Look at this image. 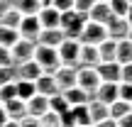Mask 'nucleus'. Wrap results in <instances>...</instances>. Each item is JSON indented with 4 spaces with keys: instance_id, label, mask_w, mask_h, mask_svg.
<instances>
[{
    "instance_id": "dca6fc26",
    "label": "nucleus",
    "mask_w": 132,
    "mask_h": 127,
    "mask_svg": "<svg viewBox=\"0 0 132 127\" xmlns=\"http://www.w3.org/2000/svg\"><path fill=\"white\" fill-rule=\"evenodd\" d=\"M3 108H5V113H7V120H22V117H27V103L24 100H20V98H12V100H7V103H3Z\"/></svg>"
},
{
    "instance_id": "f3484780",
    "label": "nucleus",
    "mask_w": 132,
    "mask_h": 127,
    "mask_svg": "<svg viewBox=\"0 0 132 127\" xmlns=\"http://www.w3.org/2000/svg\"><path fill=\"white\" fill-rule=\"evenodd\" d=\"M34 86H37V93L39 95H47V98H49V95H54V93H61L52 73H42L37 81H34Z\"/></svg>"
},
{
    "instance_id": "ddd939ff",
    "label": "nucleus",
    "mask_w": 132,
    "mask_h": 127,
    "mask_svg": "<svg viewBox=\"0 0 132 127\" xmlns=\"http://www.w3.org/2000/svg\"><path fill=\"white\" fill-rule=\"evenodd\" d=\"M44 113H49V98L47 95H39V93H34L32 98L27 100V115L29 117H42Z\"/></svg>"
},
{
    "instance_id": "2eb2a0df",
    "label": "nucleus",
    "mask_w": 132,
    "mask_h": 127,
    "mask_svg": "<svg viewBox=\"0 0 132 127\" xmlns=\"http://www.w3.org/2000/svg\"><path fill=\"white\" fill-rule=\"evenodd\" d=\"M93 98L95 100H100V103H105V105H110V103H115V100L120 98L118 95V83H100L98 86V90L93 93Z\"/></svg>"
},
{
    "instance_id": "c756f323",
    "label": "nucleus",
    "mask_w": 132,
    "mask_h": 127,
    "mask_svg": "<svg viewBox=\"0 0 132 127\" xmlns=\"http://www.w3.org/2000/svg\"><path fill=\"white\" fill-rule=\"evenodd\" d=\"M49 110H52V113H56V115H61L64 110H69V103H66L64 93H54V95H49Z\"/></svg>"
},
{
    "instance_id": "a19ab883",
    "label": "nucleus",
    "mask_w": 132,
    "mask_h": 127,
    "mask_svg": "<svg viewBox=\"0 0 132 127\" xmlns=\"http://www.w3.org/2000/svg\"><path fill=\"white\" fill-rule=\"evenodd\" d=\"M118 127H132V110L127 115H122V117L118 120Z\"/></svg>"
},
{
    "instance_id": "412c9836",
    "label": "nucleus",
    "mask_w": 132,
    "mask_h": 127,
    "mask_svg": "<svg viewBox=\"0 0 132 127\" xmlns=\"http://www.w3.org/2000/svg\"><path fill=\"white\" fill-rule=\"evenodd\" d=\"M88 115H90V122L95 125V122H100V120L110 117V110H108V105H105V103L90 98V100H88Z\"/></svg>"
},
{
    "instance_id": "7c9ffc66",
    "label": "nucleus",
    "mask_w": 132,
    "mask_h": 127,
    "mask_svg": "<svg viewBox=\"0 0 132 127\" xmlns=\"http://www.w3.org/2000/svg\"><path fill=\"white\" fill-rule=\"evenodd\" d=\"M17 98V86H15V81H10V83H3L0 86V105L7 103V100Z\"/></svg>"
},
{
    "instance_id": "79ce46f5",
    "label": "nucleus",
    "mask_w": 132,
    "mask_h": 127,
    "mask_svg": "<svg viewBox=\"0 0 132 127\" xmlns=\"http://www.w3.org/2000/svg\"><path fill=\"white\" fill-rule=\"evenodd\" d=\"M95 127H118V120L105 117V120H100V122H95Z\"/></svg>"
},
{
    "instance_id": "72a5a7b5",
    "label": "nucleus",
    "mask_w": 132,
    "mask_h": 127,
    "mask_svg": "<svg viewBox=\"0 0 132 127\" xmlns=\"http://www.w3.org/2000/svg\"><path fill=\"white\" fill-rule=\"evenodd\" d=\"M10 81H17L15 64H10V66H0V86H3V83H10Z\"/></svg>"
},
{
    "instance_id": "7ed1b4c3",
    "label": "nucleus",
    "mask_w": 132,
    "mask_h": 127,
    "mask_svg": "<svg viewBox=\"0 0 132 127\" xmlns=\"http://www.w3.org/2000/svg\"><path fill=\"white\" fill-rule=\"evenodd\" d=\"M103 39H108V27L100 22H93V20H86L83 29H81L78 34V42L81 44H93V47H98Z\"/></svg>"
},
{
    "instance_id": "f8f14e48",
    "label": "nucleus",
    "mask_w": 132,
    "mask_h": 127,
    "mask_svg": "<svg viewBox=\"0 0 132 127\" xmlns=\"http://www.w3.org/2000/svg\"><path fill=\"white\" fill-rule=\"evenodd\" d=\"M15 71H17V78H22V81H37L39 76L44 73L34 59H29V61H22V64H15Z\"/></svg>"
},
{
    "instance_id": "39448f33",
    "label": "nucleus",
    "mask_w": 132,
    "mask_h": 127,
    "mask_svg": "<svg viewBox=\"0 0 132 127\" xmlns=\"http://www.w3.org/2000/svg\"><path fill=\"white\" fill-rule=\"evenodd\" d=\"M56 52H59V61H61V66H78V54H81V42H78V39L66 37L64 42L56 47Z\"/></svg>"
},
{
    "instance_id": "e433bc0d",
    "label": "nucleus",
    "mask_w": 132,
    "mask_h": 127,
    "mask_svg": "<svg viewBox=\"0 0 132 127\" xmlns=\"http://www.w3.org/2000/svg\"><path fill=\"white\" fill-rule=\"evenodd\" d=\"M120 83H132V61L120 64Z\"/></svg>"
},
{
    "instance_id": "3c124183",
    "label": "nucleus",
    "mask_w": 132,
    "mask_h": 127,
    "mask_svg": "<svg viewBox=\"0 0 132 127\" xmlns=\"http://www.w3.org/2000/svg\"><path fill=\"white\" fill-rule=\"evenodd\" d=\"M98 3H108V0H98Z\"/></svg>"
},
{
    "instance_id": "cd10ccee",
    "label": "nucleus",
    "mask_w": 132,
    "mask_h": 127,
    "mask_svg": "<svg viewBox=\"0 0 132 127\" xmlns=\"http://www.w3.org/2000/svg\"><path fill=\"white\" fill-rule=\"evenodd\" d=\"M12 5H15L22 15H37L39 7H42L39 0H12Z\"/></svg>"
},
{
    "instance_id": "0eeeda50",
    "label": "nucleus",
    "mask_w": 132,
    "mask_h": 127,
    "mask_svg": "<svg viewBox=\"0 0 132 127\" xmlns=\"http://www.w3.org/2000/svg\"><path fill=\"white\" fill-rule=\"evenodd\" d=\"M17 32H20V37L34 39V42H37L39 32H42L39 17H37V15H22V20H20V24H17Z\"/></svg>"
},
{
    "instance_id": "1a4fd4ad",
    "label": "nucleus",
    "mask_w": 132,
    "mask_h": 127,
    "mask_svg": "<svg viewBox=\"0 0 132 127\" xmlns=\"http://www.w3.org/2000/svg\"><path fill=\"white\" fill-rule=\"evenodd\" d=\"M108 27V37L110 39H115V42H120V39H127V34H130V24H127V20L125 17H110V22L105 24Z\"/></svg>"
},
{
    "instance_id": "c03bdc74",
    "label": "nucleus",
    "mask_w": 132,
    "mask_h": 127,
    "mask_svg": "<svg viewBox=\"0 0 132 127\" xmlns=\"http://www.w3.org/2000/svg\"><path fill=\"white\" fill-rule=\"evenodd\" d=\"M5 122H7V113H5V108L0 105V127H3Z\"/></svg>"
},
{
    "instance_id": "4be33fe9",
    "label": "nucleus",
    "mask_w": 132,
    "mask_h": 127,
    "mask_svg": "<svg viewBox=\"0 0 132 127\" xmlns=\"http://www.w3.org/2000/svg\"><path fill=\"white\" fill-rule=\"evenodd\" d=\"M115 52H118V42L115 39H103L98 44V54H100V61H115Z\"/></svg>"
},
{
    "instance_id": "f257e3e1",
    "label": "nucleus",
    "mask_w": 132,
    "mask_h": 127,
    "mask_svg": "<svg viewBox=\"0 0 132 127\" xmlns=\"http://www.w3.org/2000/svg\"><path fill=\"white\" fill-rule=\"evenodd\" d=\"M32 59L39 64V69H42L44 73H54V71L61 66L56 47H47V44H37V47H34V56H32Z\"/></svg>"
},
{
    "instance_id": "f704fd0d",
    "label": "nucleus",
    "mask_w": 132,
    "mask_h": 127,
    "mask_svg": "<svg viewBox=\"0 0 132 127\" xmlns=\"http://www.w3.org/2000/svg\"><path fill=\"white\" fill-rule=\"evenodd\" d=\"M95 5V0H73V10L81 15H88V10Z\"/></svg>"
},
{
    "instance_id": "20e7f679",
    "label": "nucleus",
    "mask_w": 132,
    "mask_h": 127,
    "mask_svg": "<svg viewBox=\"0 0 132 127\" xmlns=\"http://www.w3.org/2000/svg\"><path fill=\"white\" fill-rule=\"evenodd\" d=\"M86 20H88V15H81V12H76V10H66V12H61V29H64V34L71 37V39H78Z\"/></svg>"
},
{
    "instance_id": "58836bf2",
    "label": "nucleus",
    "mask_w": 132,
    "mask_h": 127,
    "mask_svg": "<svg viewBox=\"0 0 132 127\" xmlns=\"http://www.w3.org/2000/svg\"><path fill=\"white\" fill-rule=\"evenodd\" d=\"M54 7L59 10V12H66V10H73V0H54Z\"/></svg>"
},
{
    "instance_id": "c85d7f7f",
    "label": "nucleus",
    "mask_w": 132,
    "mask_h": 127,
    "mask_svg": "<svg viewBox=\"0 0 132 127\" xmlns=\"http://www.w3.org/2000/svg\"><path fill=\"white\" fill-rule=\"evenodd\" d=\"M17 39H20V32H17V29L0 24V44H3V47H12Z\"/></svg>"
},
{
    "instance_id": "ea45409f",
    "label": "nucleus",
    "mask_w": 132,
    "mask_h": 127,
    "mask_svg": "<svg viewBox=\"0 0 132 127\" xmlns=\"http://www.w3.org/2000/svg\"><path fill=\"white\" fill-rule=\"evenodd\" d=\"M20 127H39V120H37V117H29V115H27V117L20 120Z\"/></svg>"
},
{
    "instance_id": "2f4dec72",
    "label": "nucleus",
    "mask_w": 132,
    "mask_h": 127,
    "mask_svg": "<svg viewBox=\"0 0 132 127\" xmlns=\"http://www.w3.org/2000/svg\"><path fill=\"white\" fill-rule=\"evenodd\" d=\"M108 5H110V12H113L115 17H125L127 10H130V3H127V0H108Z\"/></svg>"
},
{
    "instance_id": "a878e982",
    "label": "nucleus",
    "mask_w": 132,
    "mask_h": 127,
    "mask_svg": "<svg viewBox=\"0 0 132 127\" xmlns=\"http://www.w3.org/2000/svg\"><path fill=\"white\" fill-rule=\"evenodd\" d=\"M71 115H73V125L76 127L93 125V122H90V115H88V103H86V105H73V108H71Z\"/></svg>"
},
{
    "instance_id": "9d476101",
    "label": "nucleus",
    "mask_w": 132,
    "mask_h": 127,
    "mask_svg": "<svg viewBox=\"0 0 132 127\" xmlns=\"http://www.w3.org/2000/svg\"><path fill=\"white\" fill-rule=\"evenodd\" d=\"M95 71H98L100 81H105V83H120V64L118 61H100L95 66Z\"/></svg>"
},
{
    "instance_id": "4c0bfd02",
    "label": "nucleus",
    "mask_w": 132,
    "mask_h": 127,
    "mask_svg": "<svg viewBox=\"0 0 132 127\" xmlns=\"http://www.w3.org/2000/svg\"><path fill=\"white\" fill-rule=\"evenodd\" d=\"M10 64H12L10 47H3V44H0V66H10Z\"/></svg>"
},
{
    "instance_id": "6e6552de",
    "label": "nucleus",
    "mask_w": 132,
    "mask_h": 127,
    "mask_svg": "<svg viewBox=\"0 0 132 127\" xmlns=\"http://www.w3.org/2000/svg\"><path fill=\"white\" fill-rule=\"evenodd\" d=\"M37 17H39V24H42V29L61 27V12H59L54 5H44V7H39Z\"/></svg>"
},
{
    "instance_id": "de8ad7c7",
    "label": "nucleus",
    "mask_w": 132,
    "mask_h": 127,
    "mask_svg": "<svg viewBox=\"0 0 132 127\" xmlns=\"http://www.w3.org/2000/svg\"><path fill=\"white\" fill-rule=\"evenodd\" d=\"M39 3H42V7H44V5H52L54 0H39Z\"/></svg>"
},
{
    "instance_id": "473e14b6",
    "label": "nucleus",
    "mask_w": 132,
    "mask_h": 127,
    "mask_svg": "<svg viewBox=\"0 0 132 127\" xmlns=\"http://www.w3.org/2000/svg\"><path fill=\"white\" fill-rule=\"evenodd\" d=\"M39 127H61V117L49 110V113H44L42 117H39Z\"/></svg>"
},
{
    "instance_id": "9b49d317",
    "label": "nucleus",
    "mask_w": 132,
    "mask_h": 127,
    "mask_svg": "<svg viewBox=\"0 0 132 127\" xmlns=\"http://www.w3.org/2000/svg\"><path fill=\"white\" fill-rule=\"evenodd\" d=\"M52 76H54V81H56L59 90H66V88H71V86H76V66H59Z\"/></svg>"
},
{
    "instance_id": "b1692460",
    "label": "nucleus",
    "mask_w": 132,
    "mask_h": 127,
    "mask_svg": "<svg viewBox=\"0 0 132 127\" xmlns=\"http://www.w3.org/2000/svg\"><path fill=\"white\" fill-rule=\"evenodd\" d=\"M115 61H118V64H130L132 61V42H130V39H120V42H118Z\"/></svg>"
},
{
    "instance_id": "f03ea898",
    "label": "nucleus",
    "mask_w": 132,
    "mask_h": 127,
    "mask_svg": "<svg viewBox=\"0 0 132 127\" xmlns=\"http://www.w3.org/2000/svg\"><path fill=\"white\" fill-rule=\"evenodd\" d=\"M100 83H103V81H100L95 66H76V86H78V88H83L90 98H93V93L98 90Z\"/></svg>"
},
{
    "instance_id": "4468645a",
    "label": "nucleus",
    "mask_w": 132,
    "mask_h": 127,
    "mask_svg": "<svg viewBox=\"0 0 132 127\" xmlns=\"http://www.w3.org/2000/svg\"><path fill=\"white\" fill-rule=\"evenodd\" d=\"M66 39V34H64V29L61 27H52V29H42L39 32V37H37V44H47V47H59Z\"/></svg>"
},
{
    "instance_id": "c9c22d12",
    "label": "nucleus",
    "mask_w": 132,
    "mask_h": 127,
    "mask_svg": "<svg viewBox=\"0 0 132 127\" xmlns=\"http://www.w3.org/2000/svg\"><path fill=\"white\" fill-rule=\"evenodd\" d=\"M118 95H120V100L132 103V83H118Z\"/></svg>"
},
{
    "instance_id": "bb28decb",
    "label": "nucleus",
    "mask_w": 132,
    "mask_h": 127,
    "mask_svg": "<svg viewBox=\"0 0 132 127\" xmlns=\"http://www.w3.org/2000/svg\"><path fill=\"white\" fill-rule=\"evenodd\" d=\"M108 110H110V117L113 120H120L122 115H127L130 110H132V103H127V100H115V103H110L108 105Z\"/></svg>"
},
{
    "instance_id": "6ab92c4d",
    "label": "nucleus",
    "mask_w": 132,
    "mask_h": 127,
    "mask_svg": "<svg viewBox=\"0 0 132 127\" xmlns=\"http://www.w3.org/2000/svg\"><path fill=\"white\" fill-rule=\"evenodd\" d=\"M61 93H64L66 103H69V108H73V105H86V103L90 100V95L86 93L83 88H78V86H71V88L61 90Z\"/></svg>"
},
{
    "instance_id": "37998d69",
    "label": "nucleus",
    "mask_w": 132,
    "mask_h": 127,
    "mask_svg": "<svg viewBox=\"0 0 132 127\" xmlns=\"http://www.w3.org/2000/svg\"><path fill=\"white\" fill-rule=\"evenodd\" d=\"M10 5H12V0H0V15H3L5 10L10 7Z\"/></svg>"
},
{
    "instance_id": "09e8293b",
    "label": "nucleus",
    "mask_w": 132,
    "mask_h": 127,
    "mask_svg": "<svg viewBox=\"0 0 132 127\" xmlns=\"http://www.w3.org/2000/svg\"><path fill=\"white\" fill-rule=\"evenodd\" d=\"M127 39H130V42H132V27H130V34H127Z\"/></svg>"
},
{
    "instance_id": "a18cd8bd",
    "label": "nucleus",
    "mask_w": 132,
    "mask_h": 127,
    "mask_svg": "<svg viewBox=\"0 0 132 127\" xmlns=\"http://www.w3.org/2000/svg\"><path fill=\"white\" fill-rule=\"evenodd\" d=\"M3 127H20V122H17V120H7Z\"/></svg>"
},
{
    "instance_id": "393cba45",
    "label": "nucleus",
    "mask_w": 132,
    "mask_h": 127,
    "mask_svg": "<svg viewBox=\"0 0 132 127\" xmlns=\"http://www.w3.org/2000/svg\"><path fill=\"white\" fill-rule=\"evenodd\" d=\"M15 86H17V98L24 100V103H27V100L32 98L34 93H37V86H34V81H22V78H17V81H15Z\"/></svg>"
},
{
    "instance_id": "603ef678",
    "label": "nucleus",
    "mask_w": 132,
    "mask_h": 127,
    "mask_svg": "<svg viewBox=\"0 0 132 127\" xmlns=\"http://www.w3.org/2000/svg\"><path fill=\"white\" fill-rule=\"evenodd\" d=\"M127 3H130V5H132V0H127Z\"/></svg>"
},
{
    "instance_id": "49530a36",
    "label": "nucleus",
    "mask_w": 132,
    "mask_h": 127,
    "mask_svg": "<svg viewBox=\"0 0 132 127\" xmlns=\"http://www.w3.org/2000/svg\"><path fill=\"white\" fill-rule=\"evenodd\" d=\"M125 20H127V24L132 27V5H130V10H127V15H125Z\"/></svg>"
},
{
    "instance_id": "423d86ee",
    "label": "nucleus",
    "mask_w": 132,
    "mask_h": 127,
    "mask_svg": "<svg viewBox=\"0 0 132 127\" xmlns=\"http://www.w3.org/2000/svg\"><path fill=\"white\" fill-rule=\"evenodd\" d=\"M34 47H37V42H34V39H24V37H20L17 42L10 47V54H12V64L29 61V59L34 56Z\"/></svg>"
},
{
    "instance_id": "a211bd4d",
    "label": "nucleus",
    "mask_w": 132,
    "mask_h": 127,
    "mask_svg": "<svg viewBox=\"0 0 132 127\" xmlns=\"http://www.w3.org/2000/svg\"><path fill=\"white\" fill-rule=\"evenodd\" d=\"M98 64H100V54H98V47H93V44H81L78 66H98Z\"/></svg>"
},
{
    "instance_id": "aec40b11",
    "label": "nucleus",
    "mask_w": 132,
    "mask_h": 127,
    "mask_svg": "<svg viewBox=\"0 0 132 127\" xmlns=\"http://www.w3.org/2000/svg\"><path fill=\"white\" fill-rule=\"evenodd\" d=\"M110 17H113V12H110V5L108 3H98V0H95V5L88 10V20H93V22L108 24Z\"/></svg>"
},
{
    "instance_id": "8fccbe9b",
    "label": "nucleus",
    "mask_w": 132,
    "mask_h": 127,
    "mask_svg": "<svg viewBox=\"0 0 132 127\" xmlns=\"http://www.w3.org/2000/svg\"><path fill=\"white\" fill-rule=\"evenodd\" d=\"M83 127H95V125H83Z\"/></svg>"
},
{
    "instance_id": "5701e85b",
    "label": "nucleus",
    "mask_w": 132,
    "mask_h": 127,
    "mask_svg": "<svg viewBox=\"0 0 132 127\" xmlns=\"http://www.w3.org/2000/svg\"><path fill=\"white\" fill-rule=\"evenodd\" d=\"M20 20H22V12H20L15 5H10V7L5 10L3 15H0V24H5V27H12V29H17Z\"/></svg>"
}]
</instances>
